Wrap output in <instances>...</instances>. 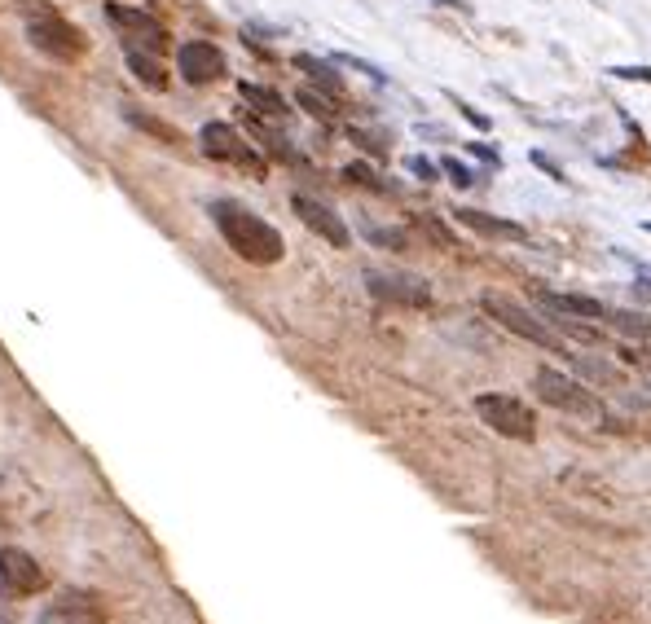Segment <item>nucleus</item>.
<instances>
[{"mask_svg":"<svg viewBox=\"0 0 651 624\" xmlns=\"http://www.w3.org/2000/svg\"><path fill=\"white\" fill-rule=\"evenodd\" d=\"M212 225L216 233L229 242V251L238 255V260H247V264H260V269H269V264H278L282 255H286V242H282V233L269 225L264 216H256L251 207H242L238 198H216L212 207Z\"/></svg>","mask_w":651,"mask_h":624,"instance_id":"f257e3e1","label":"nucleus"},{"mask_svg":"<svg viewBox=\"0 0 651 624\" xmlns=\"http://www.w3.org/2000/svg\"><path fill=\"white\" fill-rule=\"evenodd\" d=\"M27 40H31V49L53 62H80L88 53L84 31L75 27V22H66L58 9H49V5H40L36 14L27 18Z\"/></svg>","mask_w":651,"mask_h":624,"instance_id":"f03ea898","label":"nucleus"},{"mask_svg":"<svg viewBox=\"0 0 651 624\" xmlns=\"http://www.w3.org/2000/svg\"><path fill=\"white\" fill-rule=\"evenodd\" d=\"M480 308L489 312V321H498L502 330H511V334H520V339L528 343H537V348H546L550 356H568V343L559 339L555 330H550V321H537L533 312H528L520 299H511V295H498V291H489L480 299ZM572 361V356H568Z\"/></svg>","mask_w":651,"mask_h":624,"instance_id":"7ed1b4c3","label":"nucleus"},{"mask_svg":"<svg viewBox=\"0 0 651 624\" xmlns=\"http://www.w3.org/2000/svg\"><path fill=\"white\" fill-rule=\"evenodd\" d=\"M106 22L119 31V40H124V49H141V53H168V27H163L154 14L146 9H132V5H119V0H110L106 5Z\"/></svg>","mask_w":651,"mask_h":624,"instance_id":"20e7f679","label":"nucleus"},{"mask_svg":"<svg viewBox=\"0 0 651 624\" xmlns=\"http://www.w3.org/2000/svg\"><path fill=\"white\" fill-rule=\"evenodd\" d=\"M476 414L484 418V427H493L506 440H533L537 436V418L524 400L506 396V392H484L476 396Z\"/></svg>","mask_w":651,"mask_h":624,"instance_id":"39448f33","label":"nucleus"},{"mask_svg":"<svg viewBox=\"0 0 651 624\" xmlns=\"http://www.w3.org/2000/svg\"><path fill=\"white\" fill-rule=\"evenodd\" d=\"M198 146H203L207 159L234 163V167H242V172H251V176H264V172H269V163H264L260 154H256V146H247V141H242V132L229 128V124H220V119L203 124V132H198Z\"/></svg>","mask_w":651,"mask_h":624,"instance_id":"423d86ee","label":"nucleus"},{"mask_svg":"<svg viewBox=\"0 0 651 624\" xmlns=\"http://www.w3.org/2000/svg\"><path fill=\"white\" fill-rule=\"evenodd\" d=\"M533 387L550 409H564L572 418H599V400L590 396V387L577 383V378H568V374H559V370H550V365H542V370L533 374Z\"/></svg>","mask_w":651,"mask_h":624,"instance_id":"0eeeda50","label":"nucleus"},{"mask_svg":"<svg viewBox=\"0 0 651 624\" xmlns=\"http://www.w3.org/2000/svg\"><path fill=\"white\" fill-rule=\"evenodd\" d=\"M366 286L374 299H388V304H405V308H427L432 304V286L414 273H392V269H370Z\"/></svg>","mask_w":651,"mask_h":624,"instance_id":"6e6552de","label":"nucleus"},{"mask_svg":"<svg viewBox=\"0 0 651 624\" xmlns=\"http://www.w3.org/2000/svg\"><path fill=\"white\" fill-rule=\"evenodd\" d=\"M49 585L44 567L22 550H0V598H31Z\"/></svg>","mask_w":651,"mask_h":624,"instance_id":"1a4fd4ad","label":"nucleus"},{"mask_svg":"<svg viewBox=\"0 0 651 624\" xmlns=\"http://www.w3.org/2000/svg\"><path fill=\"white\" fill-rule=\"evenodd\" d=\"M176 71L194 88L216 84L220 75H225V53H220L212 40H185L181 49H176Z\"/></svg>","mask_w":651,"mask_h":624,"instance_id":"9d476101","label":"nucleus"},{"mask_svg":"<svg viewBox=\"0 0 651 624\" xmlns=\"http://www.w3.org/2000/svg\"><path fill=\"white\" fill-rule=\"evenodd\" d=\"M291 211L304 220L308 229L317 233V238H326L335 251H348V247H352V233H348V225H344V216H335V207H326L322 198L295 194V198H291Z\"/></svg>","mask_w":651,"mask_h":624,"instance_id":"9b49d317","label":"nucleus"},{"mask_svg":"<svg viewBox=\"0 0 651 624\" xmlns=\"http://www.w3.org/2000/svg\"><path fill=\"white\" fill-rule=\"evenodd\" d=\"M36 624H106V616L93 594H62L40 611Z\"/></svg>","mask_w":651,"mask_h":624,"instance_id":"f8f14e48","label":"nucleus"},{"mask_svg":"<svg viewBox=\"0 0 651 624\" xmlns=\"http://www.w3.org/2000/svg\"><path fill=\"white\" fill-rule=\"evenodd\" d=\"M537 304L546 312H564V317H590V321H603L608 317V304H599V299L590 295H559V291H537Z\"/></svg>","mask_w":651,"mask_h":624,"instance_id":"ddd939ff","label":"nucleus"},{"mask_svg":"<svg viewBox=\"0 0 651 624\" xmlns=\"http://www.w3.org/2000/svg\"><path fill=\"white\" fill-rule=\"evenodd\" d=\"M238 93H242V102L256 110L260 119H269V124H286V119H291V106H286V97H282V93H273V88H264V84H247V80H242V84H238Z\"/></svg>","mask_w":651,"mask_h":624,"instance_id":"4468645a","label":"nucleus"},{"mask_svg":"<svg viewBox=\"0 0 651 624\" xmlns=\"http://www.w3.org/2000/svg\"><path fill=\"white\" fill-rule=\"evenodd\" d=\"M454 216H458V225H467L471 233H484V238H511V242H520V238H524V229L515 225V220H498V216H489V211L458 207Z\"/></svg>","mask_w":651,"mask_h":624,"instance_id":"2eb2a0df","label":"nucleus"},{"mask_svg":"<svg viewBox=\"0 0 651 624\" xmlns=\"http://www.w3.org/2000/svg\"><path fill=\"white\" fill-rule=\"evenodd\" d=\"M124 58H128V71L137 75L146 88H154V93H163L168 88V71H163V58L159 53H141V49H124Z\"/></svg>","mask_w":651,"mask_h":624,"instance_id":"dca6fc26","label":"nucleus"},{"mask_svg":"<svg viewBox=\"0 0 651 624\" xmlns=\"http://www.w3.org/2000/svg\"><path fill=\"white\" fill-rule=\"evenodd\" d=\"M124 119L132 128H141V132H150L154 141H163V146H185V137L176 132L172 124H163V119H154V115H146V110H137V106H124Z\"/></svg>","mask_w":651,"mask_h":624,"instance_id":"f3484780","label":"nucleus"},{"mask_svg":"<svg viewBox=\"0 0 651 624\" xmlns=\"http://www.w3.org/2000/svg\"><path fill=\"white\" fill-rule=\"evenodd\" d=\"M295 66H300L304 75H313L322 93H335V97L344 93V80H339L335 62H322V58H313V53H295Z\"/></svg>","mask_w":651,"mask_h":624,"instance_id":"a211bd4d","label":"nucleus"},{"mask_svg":"<svg viewBox=\"0 0 651 624\" xmlns=\"http://www.w3.org/2000/svg\"><path fill=\"white\" fill-rule=\"evenodd\" d=\"M361 233H366L374 247H383V251H405V247H410L405 229H388V225H370V220H361Z\"/></svg>","mask_w":651,"mask_h":624,"instance_id":"6ab92c4d","label":"nucleus"},{"mask_svg":"<svg viewBox=\"0 0 651 624\" xmlns=\"http://www.w3.org/2000/svg\"><path fill=\"white\" fill-rule=\"evenodd\" d=\"M295 102H300V106H304L313 119H322V124H335V115H339V110L330 106L322 93H313V88H300V93H295Z\"/></svg>","mask_w":651,"mask_h":624,"instance_id":"aec40b11","label":"nucleus"},{"mask_svg":"<svg viewBox=\"0 0 651 624\" xmlns=\"http://www.w3.org/2000/svg\"><path fill=\"white\" fill-rule=\"evenodd\" d=\"M608 321L621 334H634V339H651V321L647 317H634V312H612L608 308Z\"/></svg>","mask_w":651,"mask_h":624,"instance_id":"412c9836","label":"nucleus"},{"mask_svg":"<svg viewBox=\"0 0 651 624\" xmlns=\"http://www.w3.org/2000/svg\"><path fill=\"white\" fill-rule=\"evenodd\" d=\"M344 176H348L352 185H370V189H379V194H383V189H388V185H383V176L374 172L370 163H348V167H344Z\"/></svg>","mask_w":651,"mask_h":624,"instance_id":"4be33fe9","label":"nucleus"},{"mask_svg":"<svg viewBox=\"0 0 651 624\" xmlns=\"http://www.w3.org/2000/svg\"><path fill=\"white\" fill-rule=\"evenodd\" d=\"M440 167H445V172L454 176V185H458V189H471V185H480V181H484L480 172H471V167H467V163H458V159H440Z\"/></svg>","mask_w":651,"mask_h":624,"instance_id":"5701e85b","label":"nucleus"},{"mask_svg":"<svg viewBox=\"0 0 651 624\" xmlns=\"http://www.w3.org/2000/svg\"><path fill=\"white\" fill-rule=\"evenodd\" d=\"M608 75H616V80H634V84H651V66H612Z\"/></svg>","mask_w":651,"mask_h":624,"instance_id":"b1692460","label":"nucleus"},{"mask_svg":"<svg viewBox=\"0 0 651 624\" xmlns=\"http://www.w3.org/2000/svg\"><path fill=\"white\" fill-rule=\"evenodd\" d=\"M335 66H357V71L374 75V80H379V84H388V75H383L379 66H370V62H361V58H348V53H339V58H335Z\"/></svg>","mask_w":651,"mask_h":624,"instance_id":"393cba45","label":"nucleus"},{"mask_svg":"<svg viewBox=\"0 0 651 624\" xmlns=\"http://www.w3.org/2000/svg\"><path fill=\"white\" fill-rule=\"evenodd\" d=\"M630 291H634V299H643V304H651V273H647V269L634 277V286H630Z\"/></svg>","mask_w":651,"mask_h":624,"instance_id":"a878e982","label":"nucleus"},{"mask_svg":"<svg viewBox=\"0 0 651 624\" xmlns=\"http://www.w3.org/2000/svg\"><path fill=\"white\" fill-rule=\"evenodd\" d=\"M405 167H410L414 176H423V181H436V176H440V172H436V167L427 163V159H405Z\"/></svg>","mask_w":651,"mask_h":624,"instance_id":"bb28decb","label":"nucleus"},{"mask_svg":"<svg viewBox=\"0 0 651 624\" xmlns=\"http://www.w3.org/2000/svg\"><path fill=\"white\" fill-rule=\"evenodd\" d=\"M533 163H537V167H542V172H550V176H555V181H564V172H559V167H555V163H550V159H546V154H542V150H533Z\"/></svg>","mask_w":651,"mask_h":624,"instance_id":"cd10ccee","label":"nucleus"},{"mask_svg":"<svg viewBox=\"0 0 651 624\" xmlns=\"http://www.w3.org/2000/svg\"><path fill=\"white\" fill-rule=\"evenodd\" d=\"M467 150H471V154H480V159H484V163H489V167H498V154H493L489 146H476V141H471V146H467Z\"/></svg>","mask_w":651,"mask_h":624,"instance_id":"c85d7f7f","label":"nucleus"},{"mask_svg":"<svg viewBox=\"0 0 651 624\" xmlns=\"http://www.w3.org/2000/svg\"><path fill=\"white\" fill-rule=\"evenodd\" d=\"M458 110H462V115H467L476 128H489V115H476V110H471V106H458Z\"/></svg>","mask_w":651,"mask_h":624,"instance_id":"c756f323","label":"nucleus"},{"mask_svg":"<svg viewBox=\"0 0 651 624\" xmlns=\"http://www.w3.org/2000/svg\"><path fill=\"white\" fill-rule=\"evenodd\" d=\"M638 361H643V365H647V370H651V352H647V356H638Z\"/></svg>","mask_w":651,"mask_h":624,"instance_id":"7c9ffc66","label":"nucleus"},{"mask_svg":"<svg viewBox=\"0 0 651 624\" xmlns=\"http://www.w3.org/2000/svg\"><path fill=\"white\" fill-rule=\"evenodd\" d=\"M647 233H651V225H647Z\"/></svg>","mask_w":651,"mask_h":624,"instance_id":"2f4dec72","label":"nucleus"}]
</instances>
